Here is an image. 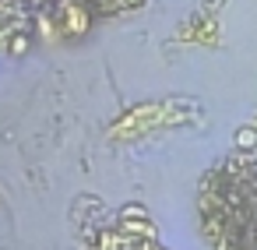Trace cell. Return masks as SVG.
Returning a JSON list of instances; mask_svg holds the SVG:
<instances>
[{
	"label": "cell",
	"mask_w": 257,
	"mask_h": 250,
	"mask_svg": "<svg viewBox=\"0 0 257 250\" xmlns=\"http://www.w3.org/2000/svg\"><path fill=\"white\" fill-rule=\"evenodd\" d=\"M201 225L215 250H257V162L225 159L201 180Z\"/></svg>",
	"instance_id": "1"
}]
</instances>
